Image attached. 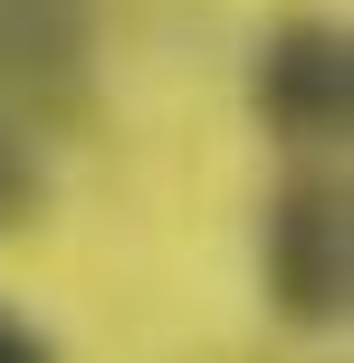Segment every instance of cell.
<instances>
[{
	"label": "cell",
	"instance_id": "6da1fadb",
	"mask_svg": "<svg viewBox=\"0 0 354 363\" xmlns=\"http://www.w3.org/2000/svg\"><path fill=\"white\" fill-rule=\"evenodd\" d=\"M259 287L268 315L297 335H336L354 306V201L345 172H287L259 211Z\"/></svg>",
	"mask_w": 354,
	"mask_h": 363
},
{
	"label": "cell",
	"instance_id": "7a4b0ae2",
	"mask_svg": "<svg viewBox=\"0 0 354 363\" xmlns=\"http://www.w3.org/2000/svg\"><path fill=\"white\" fill-rule=\"evenodd\" d=\"M249 106L287 153H326L354 134V38L345 19H278L249 57Z\"/></svg>",
	"mask_w": 354,
	"mask_h": 363
},
{
	"label": "cell",
	"instance_id": "3957f363",
	"mask_svg": "<svg viewBox=\"0 0 354 363\" xmlns=\"http://www.w3.org/2000/svg\"><path fill=\"white\" fill-rule=\"evenodd\" d=\"M96 38V0H0V86L67 96Z\"/></svg>",
	"mask_w": 354,
	"mask_h": 363
},
{
	"label": "cell",
	"instance_id": "277c9868",
	"mask_svg": "<svg viewBox=\"0 0 354 363\" xmlns=\"http://www.w3.org/2000/svg\"><path fill=\"white\" fill-rule=\"evenodd\" d=\"M38 201V163H29V144H19L10 125H0V230H10L19 211Z\"/></svg>",
	"mask_w": 354,
	"mask_h": 363
},
{
	"label": "cell",
	"instance_id": "5b68a950",
	"mask_svg": "<svg viewBox=\"0 0 354 363\" xmlns=\"http://www.w3.org/2000/svg\"><path fill=\"white\" fill-rule=\"evenodd\" d=\"M0 363H57V345L29 325V315H10V306H0Z\"/></svg>",
	"mask_w": 354,
	"mask_h": 363
}]
</instances>
